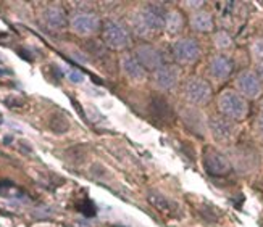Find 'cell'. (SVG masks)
Listing matches in <instances>:
<instances>
[{
	"instance_id": "6da1fadb",
	"label": "cell",
	"mask_w": 263,
	"mask_h": 227,
	"mask_svg": "<svg viewBox=\"0 0 263 227\" xmlns=\"http://www.w3.org/2000/svg\"><path fill=\"white\" fill-rule=\"evenodd\" d=\"M165 8L157 4H144L129 15V31L145 42L158 37L165 29Z\"/></svg>"
},
{
	"instance_id": "7a4b0ae2",
	"label": "cell",
	"mask_w": 263,
	"mask_h": 227,
	"mask_svg": "<svg viewBox=\"0 0 263 227\" xmlns=\"http://www.w3.org/2000/svg\"><path fill=\"white\" fill-rule=\"evenodd\" d=\"M216 110L218 115L231 119L234 122H242L250 111L249 100H246L241 94L234 89H223L216 95Z\"/></svg>"
},
{
	"instance_id": "3957f363",
	"label": "cell",
	"mask_w": 263,
	"mask_h": 227,
	"mask_svg": "<svg viewBox=\"0 0 263 227\" xmlns=\"http://www.w3.org/2000/svg\"><path fill=\"white\" fill-rule=\"evenodd\" d=\"M181 95L186 104L194 108L205 107L213 100V87L209 79L202 76H189L181 86Z\"/></svg>"
},
{
	"instance_id": "277c9868",
	"label": "cell",
	"mask_w": 263,
	"mask_h": 227,
	"mask_svg": "<svg viewBox=\"0 0 263 227\" xmlns=\"http://www.w3.org/2000/svg\"><path fill=\"white\" fill-rule=\"evenodd\" d=\"M102 40L111 50H124L133 47V32L128 26L117 19H107L102 23Z\"/></svg>"
},
{
	"instance_id": "5b68a950",
	"label": "cell",
	"mask_w": 263,
	"mask_h": 227,
	"mask_svg": "<svg viewBox=\"0 0 263 227\" xmlns=\"http://www.w3.org/2000/svg\"><path fill=\"white\" fill-rule=\"evenodd\" d=\"M171 53L178 66H192L202 58L203 50L196 37L181 36L171 45Z\"/></svg>"
},
{
	"instance_id": "8992f818",
	"label": "cell",
	"mask_w": 263,
	"mask_h": 227,
	"mask_svg": "<svg viewBox=\"0 0 263 227\" xmlns=\"http://www.w3.org/2000/svg\"><path fill=\"white\" fill-rule=\"evenodd\" d=\"M234 90L246 100H258L263 95V81L254 70H241L234 76Z\"/></svg>"
},
{
	"instance_id": "52a82bcc",
	"label": "cell",
	"mask_w": 263,
	"mask_h": 227,
	"mask_svg": "<svg viewBox=\"0 0 263 227\" xmlns=\"http://www.w3.org/2000/svg\"><path fill=\"white\" fill-rule=\"evenodd\" d=\"M234 73V61L224 53H213L207 61V77L209 82L224 84L230 81Z\"/></svg>"
},
{
	"instance_id": "ba28073f",
	"label": "cell",
	"mask_w": 263,
	"mask_h": 227,
	"mask_svg": "<svg viewBox=\"0 0 263 227\" xmlns=\"http://www.w3.org/2000/svg\"><path fill=\"white\" fill-rule=\"evenodd\" d=\"M207 129L215 142L221 145H230L237 135V122L228 119L221 115H212L207 121Z\"/></svg>"
},
{
	"instance_id": "9c48e42d",
	"label": "cell",
	"mask_w": 263,
	"mask_h": 227,
	"mask_svg": "<svg viewBox=\"0 0 263 227\" xmlns=\"http://www.w3.org/2000/svg\"><path fill=\"white\" fill-rule=\"evenodd\" d=\"M151 82L158 92H170L181 82V66L176 63H165L151 73Z\"/></svg>"
},
{
	"instance_id": "30bf717a",
	"label": "cell",
	"mask_w": 263,
	"mask_h": 227,
	"mask_svg": "<svg viewBox=\"0 0 263 227\" xmlns=\"http://www.w3.org/2000/svg\"><path fill=\"white\" fill-rule=\"evenodd\" d=\"M70 28L78 36L89 37V36H94V34H97L102 29V21H100V16L94 13V11L81 10L71 15Z\"/></svg>"
},
{
	"instance_id": "8fae6325",
	"label": "cell",
	"mask_w": 263,
	"mask_h": 227,
	"mask_svg": "<svg viewBox=\"0 0 263 227\" xmlns=\"http://www.w3.org/2000/svg\"><path fill=\"white\" fill-rule=\"evenodd\" d=\"M133 53L144 68L145 71L154 73L155 70H158L160 66L165 65V53L163 50H160L157 45L151 44V42H142L137 44L133 49Z\"/></svg>"
},
{
	"instance_id": "7c38bea8",
	"label": "cell",
	"mask_w": 263,
	"mask_h": 227,
	"mask_svg": "<svg viewBox=\"0 0 263 227\" xmlns=\"http://www.w3.org/2000/svg\"><path fill=\"white\" fill-rule=\"evenodd\" d=\"M120 70L123 76L134 84L145 82L148 79V73L145 71V68L137 61L133 52H124L120 56Z\"/></svg>"
},
{
	"instance_id": "4fadbf2b",
	"label": "cell",
	"mask_w": 263,
	"mask_h": 227,
	"mask_svg": "<svg viewBox=\"0 0 263 227\" xmlns=\"http://www.w3.org/2000/svg\"><path fill=\"white\" fill-rule=\"evenodd\" d=\"M203 164H205V169H207L212 176H226V174H230V171L233 169L230 158L213 149L205 152Z\"/></svg>"
},
{
	"instance_id": "5bb4252c",
	"label": "cell",
	"mask_w": 263,
	"mask_h": 227,
	"mask_svg": "<svg viewBox=\"0 0 263 227\" xmlns=\"http://www.w3.org/2000/svg\"><path fill=\"white\" fill-rule=\"evenodd\" d=\"M187 25L189 28L197 32V34H213L215 32V18L213 13L207 8H202L189 13L187 18Z\"/></svg>"
},
{
	"instance_id": "9a60e30c",
	"label": "cell",
	"mask_w": 263,
	"mask_h": 227,
	"mask_svg": "<svg viewBox=\"0 0 263 227\" xmlns=\"http://www.w3.org/2000/svg\"><path fill=\"white\" fill-rule=\"evenodd\" d=\"M42 23L45 28L52 31H62L70 26V18L65 13L63 7L60 5H49L42 13Z\"/></svg>"
},
{
	"instance_id": "2e32d148",
	"label": "cell",
	"mask_w": 263,
	"mask_h": 227,
	"mask_svg": "<svg viewBox=\"0 0 263 227\" xmlns=\"http://www.w3.org/2000/svg\"><path fill=\"white\" fill-rule=\"evenodd\" d=\"M187 25L184 13L179 8H168L165 11V32L171 37H181L182 31Z\"/></svg>"
},
{
	"instance_id": "e0dca14e",
	"label": "cell",
	"mask_w": 263,
	"mask_h": 227,
	"mask_svg": "<svg viewBox=\"0 0 263 227\" xmlns=\"http://www.w3.org/2000/svg\"><path fill=\"white\" fill-rule=\"evenodd\" d=\"M212 44H213V49L218 52V53H228L234 49V39L233 36L228 31L220 29V31H215L212 34Z\"/></svg>"
},
{
	"instance_id": "ac0fdd59",
	"label": "cell",
	"mask_w": 263,
	"mask_h": 227,
	"mask_svg": "<svg viewBox=\"0 0 263 227\" xmlns=\"http://www.w3.org/2000/svg\"><path fill=\"white\" fill-rule=\"evenodd\" d=\"M249 52L255 63H263V37L261 36H257L250 40Z\"/></svg>"
},
{
	"instance_id": "d6986e66",
	"label": "cell",
	"mask_w": 263,
	"mask_h": 227,
	"mask_svg": "<svg viewBox=\"0 0 263 227\" xmlns=\"http://www.w3.org/2000/svg\"><path fill=\"white\" fill-rule=\"evenodd\" d=\"M50 129L57 134H63L70 129V122H68L66 118H63L62 115H53L50 119Z\"/></svg>"
},
{
	"instance_id": "ffe728a7",
	"label": "cell",
	"mask_w": 263,
	"mask_h": 227,
	"mask_svg": "<svg viewBox=\"0 0 263 227\" xmlns=\"http://www.w3.org/2000/svg\"><path fill=\"white\" fill-rule=\"evenodd\" d=\"M203 5H205V2H200V0H199V2H182L181 4V7L184 8V10H187L189 13H194V11L205 8Z\"/></svg>"
},
{
	"instance_id": "44dd1931",
	"label": "cell",
	"mask_w": 263,
	"mask_h": 227,
	"mask_svg": "<svg viewBox=\"0 0 263 227\" xmlns=\"http://www.w3.org/2000/svg\"><path fill=\"white\" fill-rule=\"evenodd\" d=\"M254 128H255V132H257L258 137H260V139H263V111H261L260 115L257 116Z\"/></svg>"
},
{
	"instance_id": "7402d4cb",
	"label": "cell",
	"mask_w": 263,
	"mask_h": 227,
	"mask_svg": "<svg viewBox=\"0 0 263 227\" xmlns=\"http://www.w3.org/2000/svg\"><path fill=\"white\" fill-rule=\"evenodd\" d=\"M68 77H70V81H71V82H74V84L83 82V79H84L83 73H79L78 70H71V71H70V74H68Z\"/></svg>"
},
{
	"instance_id": "603a6c76",
	"label": "cell",
	"mask_w": 263,
	"mask_h": 227,
	"mask_svg": "<svg viewBox=\"0 0 263 227\" xmlns=\"http://www.w3.org/2000/svg\"><path fill=\"white\" fill-rule=\"evenodd\" d=\"M254 71L258 74V77L263 81V63H255V70Z\"/></svg>"
}]
</instances>
